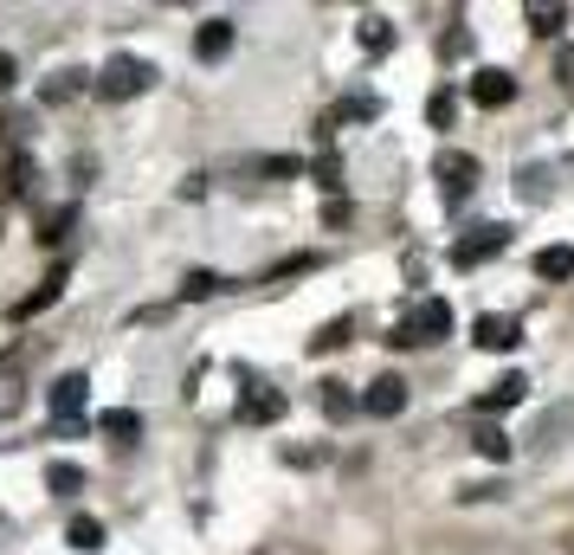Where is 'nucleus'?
<instances>
[{
    "label": "nucleus",
    "instance_id": "1",
    "mask_svg": "<svg viewBox=\"0 0 574 555\" xmlns=\"http://www.w3.org/2000/svg\"><path fill=\"white\" fill-rule=\"evenodd\" d=\"M148 84H155V66L136 59V52H117L110 66L97 71V97H104V104H130V97H143Z\"/></svg>",
    "mask_w": 574,
    "mask_h": 555
},
{
    "label": "nucleus",
    "instance_id": "2",
    "mask_svg": "<svg viewBox=\"0 0 574 555\" xmlns=\"http://www.w3.org/2000/svg\"><path fill=\"white\" fill-rule=\"evenodd\" d=\"M432 175H439L445 208H458V201H471V188H478V155H465V149H439Z\"/></svg>",
    "mask_w": 574,
    "mask_h": 555
},
{
    "label": "nucleus",
    "instance_id": "3",
    "mask_svg": "<svg viewBox=\"0 0 574 555\" xmlns=\"http://www.w3.org/2000/svg\"><path fill=\"white\" fill-rule=\"evenodd\" d=\"M503 246H510V226H471L465 239H452V265L458 272H478V265H491Z\"/></svg>",
    "mask_w": 574,
    "mask_h": 555
},
{
    "label": "nucleus",
    "instance_id": "4",
    "mask_svg": "<svg viewBox=\"0 0 574 555\" xmlns=\"http://www.w3.org/2000/svg\"><path fill=\"white\" fill-rule=\"evenodd\" d=\"M239 381H246V394H239V420H246V426H278V420H285V394H278L272 381H259V375H246V368H239Z\"/></svg>",
    "mask_w": 574,
    "mask_h": 555
},
{
    "label": "nucleus",
    "instance_id": "5",
    "mask_svg": "<svg viewBox=\"0 0 574 555\" xmlns=\"http://www.w3.org/2000/svg\"><path fill=\"white\" fill-rule=\"evenodd\" d=\"M400 323L414 330V343H439V336H452V304L445 297H420L414 317H400Z\"/></svg>",
    "mask_w": 574,
    "mask_h": 555
},
{
    "label": "nucleus",
    "instance_id": "6",
    "mask_svg": "<svg viewBox=\"0 0 574 555\" xmlns=\"http://www.w3.org/2000/svg\"><path fill=\"white\" fill-rule=\"evenodd\" d=\"M471 336H478V349H491V355H510V349L523 343V323L503 317V310H485V317L471 323Z\"/></svg>",
    "mask_w": 574,
    "mask_h": 555
},
{
    "label": "nucleus",
    "instance_id": "7",
    "mask_svg": "<svg viewBox=\"0 0 574 555\" xmlns=\"http://www.w3.org/2000/svg\"><path fill=\"white\" fill-rule=\"evenodd\" d=\"M361 414H374V420L407 414V381H400V375H381V381H368V394H361Z\"/></svg>",
    "mask_w": 574,
    "mask_h": 555
},
{
    "label": "nucleus",
    "instance_id": "8",
    "mask_svg": "<svg viewBox=\"0 0 574 555\" xmlns=\"http://www.w3.org/2000/svg\"><path fill=\"white\" fill-rule=\"evenodd\" d=\"M510 97H516V78H510L503 66L471 71V104H478V110H503Z\"/></svg>",
    "mask_w": 574,
    "mask_h": 555
},
{
    "label": "nucleus",
    "instance_id": "9",
    "mask_svg": "<svg viewBox=\"0 0 574 555\" xmlns=\"http://www.w3.org/2000/svg\"><path fill=\"white\" fill-rule=\"evenodd\" d=\"M65 284H72V272H65V265H52V272H46V284H39V291H26V297L13 304V323H26V317H39V310H52V304L65 297Z\"/></svg>",
    "mask_w": 574,
    "mask_h": 555
},
{
    "label": "nucleus",
    "instance_id": "10",
    "mask_svg": "<svg viewBox=\"0 0 574 555\" xmlns=\"http://www.w3.org/2000/svg\"><path fill=\"white\" fill-rule=\"evenodd\" d=\"M523 394H529V381H523V375L510 368L503 381H491V388L478 394V414H485V420H498V414H510V408H523Z\"/></svg>",
    "mask_w": 574,
    "mask_h": 555
},
{
    "label": "nucleus",
    "instance_id": "11",
    "mask_svg": "<svg viewBox=\"0 0 574 555\" xmlns=\"http://www.w3.org/2000/svg\"><path fill=\"white\" fill-rule=\"evenodd\" d=\"M84 394H91V375H59V381H52V420H59V426H65V420H77V408H84Z\"/></svg>",
    "mask_w": 574,
    "mask_h": 555
},
{
    "label": "nucleus",
    "instance_id": "12",
    "mask_svg": "<svg viewBox=\"0 0 574 555\" xmlns=\"http://www.w3.org/2000/svg\"><path fill=\"white\" fill-rule=\"evenodd\" d=\"M523 20H529V33H542V39H562L569 7H555V0H529V7H523Z\"/></svg>",
    "mask_w": 574,
    "mask_h": 555
},
{
    "label": "nucleus",
    "instance_id": "13",
    "mask_svg": "<svg viewBox=\"0 0 574 555\" xmlns=\"http://www.w3.org/2000/svg\"><path fill=\"white\" fill-rule=\"evenodd\" d=\"M226 52H232V20H207V26L194 33V59L214 66V59H226Z\"/></svg>",
    "mask_w": 574,
    "mask_h": 555
},
{
    "label": "nucleus",
    "instance_id": "14",
    "mask_svg": "<svg viewBox=\"0 0 574 555\" xmlns=\"http://www.w3.org/2000/svg\"><path fill=\"white\" fill-rule=\"evenodd\" d=\"M374 117H381V97H343V104L323 117V137H330L336 123H374Z\"/></svg>",
    "mask_w": 574,
    "mask_h": 555
},
{
    "label": "nucleus",
    "instance_id": "15",
    "mask_svg": "<svg viewBox=\"0 0 574 555\" xmlns=\"http://www.w3.org/2000/svg\"><path fill=\"white\" fill-rule=\"evenodd\" d=\"M569 433H574V408L542 414V426H536V452H555V446H569Z\"/></svg>",
    "mask_w": 574,
    "mask_h": 555
},
{
    "label": "nucleus",
    "instance_id": "16",
    "mask_svg": "<svg viewBox=\"0 0 574 555\" xmlns=\"http://www.w3.org/2000/svg\"><path fill=\"white\" fill-rule=\"evenodd\" d=\"M0 194H33V155L20 149V155H7V168H0Z\"/></svg>",
    "mask_w": 574,
    "mask_h": 555
},
{
    "label": "nucleus",
    "instance_id": "17",
    "mask_svg": "<svg viewBox=\"0 0 574 555\" xmlns=\"http://www.w3.org/2000/svg\"><path fill=\"white\" fill-rule=\"evenodd\" d=\"M65 543H72V550H84V555H97L104 543H110V530H104L97 517H72V523H65Z\"/></svg>",
    "mask_w": 574,
    "mask_h": 555
},
{
    "label": "nucleus",
    "instance_id": "18",
    "mask_svg": "<svg viewBox=\"0 0 574 555\" xmlns=\"http://www.w3.org/2000/svg\"><path fill=\"white\" fill-rule=\"evenodd\" d=\"M356 388H349V381H323V414L336 420V426H343V420H356Z\"/></svg>",
    "mask_w": 574,
    "mask_h": 555
},
{
    "label": "nucleus",
    "instance_id": "19",
    "mask_svg": "<svg viewBox=\"0 0 574 555\" xmlns=\"http://www.w3.org/2000/svg\"><path fill=\"white\" fill-rule=\"evenodd\" d=\"M471 446H478V452H485V459H491V465H503V459H510V452H516V446H510V433H503V426H491V420H485V426H478V433H471Z\"/></svg>",
    "mask_w": 574,
    "mask_h": 555
},
{
    "label": "nucleus",
    "instance_id": "20",
    "mask_svg": "<svg viewBox=\"0 0 574 555\" xmlns=\"http://www.w3.org/2000/svg\"><path fill=\"white\" fill-rule=\"evenodd\" d=\"M536 278H574V246H542L536 252Z\"/></svg>",
    "mask_w": 574,
    "mask_h": 555
},
{
    "label": "nucleus",
    "instance_id": "21",
    "mask_svg": "<svg viewBox=\"0 0 574 555\" xmlns=\"http://www.w3.org/2000/svg\"><path fill=\"white\" fill-rule=\"evenodd\" d=\"M387 46H394V26H387L381 13H361V52H374V59H381Z\"/></svg>",
    "mask_w": 574,
    "mask_h": 555
},
{
    "label": "nucleus",
    "instance_id": "22",
    "mask_svg": "<svg viewBox=\"0 0 574 555\" xmlns=\"http://www.w3.org/2000/svg\"><path fill=\"white\" fill-rule=\"evenodd\" d=\"M97 433H104V439H136L143 420L130 414V408H110V414H97Z\"/></svg>",
    "mask_w": 574,
    "mask_h": 555
},
{
    "label": "nucleus",
    "instance_id": "23",
    "mask_svg": "<svg viewBox=\"0 0 574 555\" xmlns=\"http://www.w3.org/2000/svg\"><path fill=\"white\" fill-rule=\"evenodd\" d=\"M349 330H356V323H349V317H336V323H323V330H316V336H310V355H336V349L349 343Z\"/></svg>",
    "mask_w": 574,
    "mask_h": 555
},
{
    "label": "nucleus",
    "instance_id": "24",
    "mask_svg": "<svg viewBox=\"0 0 574 555\" xmlns=\"http://www.w3.org/2000/svg\"><path fill=\"white\" fill-rule=\"evenodd\" d=\"M46 485H52V497H77V491H84V472H77L72 459H59V465L46 472Z\"/></svg>",
    "mask_w": 574,
    "mask_h": 555
},
{
    "label": "nucleus",
    "instance_id": "25",
    "mask_svg": "<svg viewBox=\"0 0 574 555\" xmlns=\"http://www.w3.org/2000/svg\"><path fill=\"white\" fill-rule=\"evenodd\" d=\"M84 84H97V78H91V71H59V78L46 84V104H65V97H77Z\"/></svg>",
    "mask_w": 574,
    "mask_h": 555
},
{
    "label": "nucleus",
    "instance_id": "26",
    "mask_svg": "<svg viewBox=\"0 0 574 555\" xmlns=\"http://www.w3.org/2000/svg\"><path fill=\"white\" fill-rule=\"evenodd\" d=\"M219 291V272H188L181 278V304H201V297H214Z\"/></svg>",
    "mask_w": 574,
    "mask_h": 555
},
{
    "label": "nucleus",
    "instance_id": "27",
    "mask_svg": "<svg viewBox=\"0 0 574 555\" xmlns=\"http://www.w3.org/2000/svg\"><path fill=\"white\" fill-rule=\"evenodd\" d=\"M452 117H458V97H452V91H432L427 123H432V130H452Z\"/></svg>",
    "mask_w": 574,
    "mask_h": 555
},
{
    "label": "nucleus",
    "instance_id": "28",
    "mask_svg": "<svg viewBox=\"0 0 574 555\" xmlns=\"http://www.w3.org/2000/svg\"><path fill=\"white\" fill-rule=\"evenodd\" d=\"M72 220H77V208H59L52 220H39V246H59V239L72 233Z\"/></svg>",
    "mask_w": 574,
    "mask_h": 555
},
{
    "label": "nucleus",
    "instance_id": "29",
    "mask_svg": "<svg viewBox=\"0 0 574 555\" xmlns=\"http://www.w3.org/2000/svg\"><path fill=\"white\" fill-rule=\"evenodd\" d=\"M555 84L574 97V39H562V46H555Z\"/></svg>",
    "mask_w": 574,
    "mask_h": 555
},
{
    "label": "nucleus",
    "instance_id": "30",
    "mask_svg": "<svg viewBox=\"0 0 574 555\" xmlns=\"http://www.w3.org/2000/svg\"><path fill=\"white\" fill-rule=\"evenodd\" d=\"M336 175H343V168H336V155H323V162H316V181H323V188H343Z\"/></svg>",
    "mask_w": 574,
    "mask_h": 555
},
{
    "label": "nucleus",
    "instance_id": "31",
    "mask_svg": "<svg viewBox=\"0 0 574 555\" xmlns=\"http://www.w3.org/2000/svg\"><path fill=\"white\" fill-rule=\"evenodd\" d=\"M259 175H278V181H285V175H303V162H259Z\"/></svg>",
    "mask_w": 574,
    "mask_h": 555
},
{
    "label": "nucleus",
    "instance_id": "32",
    "mask_svg": "<svg viewBox=\"0 0 574 555\" xmlns=\"http://www.w3.org/2000/svg\"><path fill=\"white\" fill-rule=\"evenodd\" d=\"M13 78H20V66H13V52H0V97L13 91Z\"/></svg>",
    "mask_w": 574,
    "mask_h": 555
}]
</instances>
